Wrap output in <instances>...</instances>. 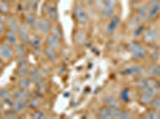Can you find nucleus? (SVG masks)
Here are the masks:
<instances>
[{"instance_id":"1","label":"nucleus","mask_w":160,"mask_h":119,"mask_svg":"<svg viewBox=\"0 0 160 119\" xmlns=\"http://www.w3.org/2000/svg\"><path fill=\"white\" fill-rule=\"evenodd\" d=\"M128 50L130 51L135 60H143L147 56L146 48L139 42H132L128 46Z\"/></svg>"},{"instance_id":"2","label":"nucleus","mask_w":160,"mask_h":119,"mask_svg":"<svg viewBox=\"0 0 160 119\" xmlns=\"http://www.w3.org/2000/svg\"><path fill=\"white\" fill-rule=\"evenodd\" d=\"M148 17L147 20H154L160 16V0H149L148 2Z\"/></svg>"},{"instance_id":"3","label":"nucleus","mask_w":160,"mask_h":119,"mask_svg":"<svg viewBox=\"0 0 160 119\" xmlns=\"http://www.w3.org/2000/svg\"><path fill=\"white\" fill-rule=\"evenodd\" d=\"M116 6H117V0H105L104 5L102 7L103 18L110 19L113 16V13H115V11H116Z\"/></svg>"},{"instance_id":"4","label":"nucleus","mask_w":160,"mask_h":119,"mask_svg":"<svg viewBox=\"0 0 160 119\" xmlns=\"http://www.w3.org/2000/svg\"><path fill=\"white\" fill-rule=\"evenodd\" d=\"M142 37H143V42L146 44H154L159 37V33L155 27H147L142 33Z\"/></svg>"},{"instance_id":"5","label":"nucleus","mask_w":160,"mask_h":119,"mask_svg":"<svg viewBox=\"0 0 160 119\" xmlns=\"http://www.w3.org/2000/svg\"><path fill=\"white\" fill-rule=\"evenodd\" d=\"M74 18L80 24H85L87 21V19H88L85 8L81 6V5H77V6L74 7Z\"/></svg>"},{"instance_id":"6","label":"nucleus","mask_w":160,"mask_h":119,"mask_svg":"<svg viewBox=\"0 0 160 119\" xmlns=\"http://www.w3.org/2000/svg\"><path fill=\"white\" fill-rule=\"evenodd\" d=\"M147 17H148V4L143 2V4H141L140 6L138 7L135 18L139 20V23H142V21L147 20Z\"/></svg>"},{"instance_id":"7","label":"nucleus","mask_w":160,"mask_h":119,"mask_svg":"<svg viewBox=\"0 0 160 119\" xmlns=\"http://www.w3.org/2000/svg\"><path fill=\"white\" fill-rule=\"evenodd\" d=\"M118 113H120V110L112 108V107H110V106H105V107L100 108L99 117H102V118H113V117H116Z\"/></svg>"},{"instance_id":"8","label":"nucleus","mask_w":160,"mask_h":119,"mask_svg":"<svg viewBox=\"0 0 160 119\" xmlns=\"http://www.w3.org/2000/svg\"><path fill=\"white\" fill-rule=\"evenodd\" d=\"M122 73L124 74V75H138V76H140L143 74V68L141 66H132V67H128L127 69H124Z\"/></svg>"},{"instance_id":"9","label":"nucleus","mask_w":160,"mask_h":119,"mask_svg":"<svg viewBox=\"0 0 160 119\" xmlns=\"http://www.w3.org/2000/svg\"><path fill=\"white\" fill-rule=\"evenodd\" d=\"M120 24V17L117 16H112L110 19H109V23H108V26H107V32L108 33H112L117 26Z\"/></svg>"},{"instance_id":"10","label":"nucleus","mask_w":160,"mask_h":119,"mask_svg":"<svg viewBox=\"0 0 160 119\" xmlns=\"http://www.w3.org/2000/svg\"><path fill=\"white\" fill-rule=\"evenodd\" d=\"M47 44L48 46H50L53 49H58L60 46V38L55 37L54 35H50V36H48L47 38Z\"/></svg>"},{"instance_id":"11","label":"nucleus","mask_w":160,"mask_h":119,"mask_svg":"<svg viewBox=\"0 0 160 119\" xmlns=\"http://www.w3.org/2000/svg\"><path fill=\"white\" fill-rule=\"evenodd\" d=\"M105 105L107 106H110V107H112V108H118V100L116 99L115 97L112 95H109L105 98Z\"/></svg>"},{"instance_id":"12","label":"nucleus","mask_w":160,"mask_h":119,"mask_svg":"<svg viewBox=\"0 0 160 119\" xmlns=\"http://www.w3.org/2000/svg\"><path fill=\"white\" fill-rule=\"evenodd\" d=\"M40 25H41V27H40L41 31L43 33H47L52 30V23L48 19H42L40 23Z\"/></svg>"},{"instance_id":"13","label":"nucleus","mask_w":160,"mask_h":119,"mask_svg":"<svg viewBox=\"0 0 160 119\" xmlns=\"http://www.w3.org/2000/svg\"><path fill=\"white\" fill-rule=\"evenodd\" d=\"M0 54H1V56H2V57H5V59H10V57L12 56V49H11L8 45L5 44V45L1 46Z\"/></svg>"},{"instance_id":"14","label":"nucleus","mask_w":160,"mask_h":119,"mask_svg":"<svg viewBox=\"0 0 160 119\" xmlns=\"http://www.w3.org/2000/svg\"><path fill=\"white\" fill-rule=\"evenodd\" d=\"M148 74L151 76H159L160 75V66L159 64H152L148 68Z\"/></svg>"},{"instance_id":"15","label":"nucleus","mask_w":160,"mask_h":119,"mask_svg":"<svg viewBox=\"0 0 160 119\" xmlns=\"http://www.w3.org/2000/svg\"><path fill=\"white\" fill-rule=\"evenodd\" d=\"M46 55L49 60H55L56 59V55H55V49L50 48V46H47L46 49Z\"/></svg>"},{"instance_id":"16","label":"nucleus","mask_w":160,"mask_h":119,"mask_svg":"<svg viewBox=\"0 0 160 119\" xmlns=\"http://www.w3.org/2000/svg\"><path fill=\"white\" fill-rule=\"evenodd\" d=\"M143 31H145V27L142 26L141 24H139L138 26H135V30H134V37H140V36H142Z\"/></svg>"},{"instance_id":"17","label":"nucleus","mask_w":160,"mask_h":119,"mask_svg":"<svg viewBox=\"0 0 160 119\" xmlns=\"http://www.w3.org/2000/svg\"><path fill=\"white\" fill-rule=\"evenodd\" d=\"M151 105H152V107H153L154 111H159L160 110V97H154L153 101L151 102Z\"/></svg>"},{"instance_id":"18","label":"nucleus","mask_w":160,"mask_h":119,"mask_svg":"<svg viewBox=\"0 0 160 119\" xmlns=\"http://www.w3.org/2000/svg\"><path fill=\"white\" fill-rule=\"evenodd\" d=\"M20 33L23 35V36H20V37H22V40H29V33H28L27 29H25L24 26L20 27Z\"/></svg>"},{"instance_id":"19","label":"nucleus","mask_w":160,"mask_h":119,"mask_svg":"<svg viewBox=\"0 0 160 119\" xmlns=\"http://www.w3.org/2000/svg\"><path fill=\"white\" fill-rule=\"evenodd\" d=\"M85 40H86V37H85V33L84 32L80 31V32L77 33V42H78V43H82Z\"/></svg>"},{"instance_id":"20","label":"nucleus","mask_w":160,"mask_h":119,"mask_svg":"<svg viewBox=\"0 0 160 119\" xmlns=\"http://www.w3.org/2000/svg\"><path fill=\"white\" fill-rule=\"evenodd\" d=\"M31 43H32V45H35L36 48H38L42 42H41V38L38 36H35V37H32V40H31Z\"/></svg>"},{"instance_id":"21","label":"nucleus","mask_w":160,"mask_h":119,"mask_svg":"<svg viewBox=\"0 0 160 119\" xmlns=\"http://www.w3.org/2000/svg\"><path fill=\"white\" fill-rule=\"evenodd\" d=\"M116 118H133V116L128 112H122V111H120V113L116 116Z\"/></svg>"},{"instance_id":"22","label":"nucleus","mask_w":160,"mask_h":119,"mask_svg":"<svg viewBox=\"0 0 160 119\" xmlns=\"http://www.w3.org/2000/svg\"><path fill=\"white\" fill-rule=\"evenodd\" d=\"M146 118H152V119H157V118H159L158 117V112H154V111H151V112H148L145 116Z\"/></svg>"},{"instance_id":"23","label":"nucleus","mask_w":160,"mask_h":119,"mask_svg":"<svg viewBox=\"0 0 160 119\" xmlns=\"http://www.w3.org/2000/svg\"><path fill=\"white\" fill-rule=\"evenodd\" d=\"M122 99L123 100H128L129 99V89H123L122 91V94H121Z\"/></svg>"},{"instance_id":"24","label":"nucleus","mask_w":160,"mask_h":119,"mask_svg":"<svg viewBox=\"0 0 160 119\" xmlns=\"http://www.w3.org/2000/svg\"><path fill=\"white\" fill-rule=\"evenodd\" d=\"M7 38L10 40V42H11V43H14V44L17 43V38H16L14 33L12 35V32H8V36H7Z\"/></svg>"},{"instance_id":"25","label":"nucleus","mask_w":160,"mask_h":119,"mask_svg":"<svg viewBox=\"0 0 160 119\" xmlns=\"http://www.w3.org/2000/svg\"><path fill=\"white\" fill-rule=\"evenodd\" d=\"M33 117H35V118H44V113H38V114H35V116H33Z\"/></svg>"},{"instance_id":"26","label":"nucleus","mask_w":160,"mask_h":119,"mask_svg":"<svg viewBox=\"0 0 160 119\" xmlns=\"http://www.w3.org/2000/svg\"><path fill=\"white\" fill-rule=\"evenodd\" d=\"M157 112H158V117L160 118V110H159V111H157Z\"/></svg>"},{"instance_id":"27","label":"nucleus","mask_w":160,"mask_h":119,"mask_svg":"<svg viewBox=\"0 0 160 119\" xmlns=\"http://www.w3.org/2000/svg\"><path fill=\"white\" fill-rule=\"evenodd\" d=\"M158 33H159V36H160V26H159V29H158Z\"/></svg>"},{"instance_id":"28","label":"nucleus","mask_w":160,"mask_h":119,"mask_svg":"<svg viewBox=\"0 0 160 119\" xmlns=\"http://www.w3.org/2000/svg\"><path fill=\"white\" fill-rule=\"evenodd\" d=\"M88 1H90V2H93V1H96V0H88Z\"/></svg>"},{"instance_id":"29","label":"nucleus","mask_w":160,"mask_h":119,"mask_svg":"<svg viewBox=\"0 0 160 119\" xmlns=\"http://www.w3.org/2000/svg\"><path fill=\"white\" fill-rule=\"evenodd\" d=\"M7 1H14V0H7Z\"/></svg>"}]
</instances>
